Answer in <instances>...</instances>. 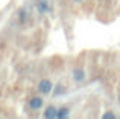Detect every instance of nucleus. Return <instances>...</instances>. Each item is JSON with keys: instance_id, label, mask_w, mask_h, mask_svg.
<instances>
[{"instance_id": "nucleus-1", "label": "nucleus", "mask_w": 120, "mask_h": 119, "mask_svg": "<svg viewBox=\"0 0 120 119\" xmlns=\"http://www.w3.org/2000/svg\"><path fill=\"white\" fill-rule=\"evenodd\" d=\"M37 90L41 93V95H49V93H52V90H53V84H52V81L50 79H41L40 83H38V86H37Z\"/></svg>"}, {"instance_id": "nucleus-2", "label": "nucleus", "mask_w": 120, "mask_h": 119, "mask_svg": "<svg viewBox=\"0 0 120 119\" xmlns=\"http://www.w3.org/2000/svg\"><path fill=\"white\" fill-rule=\"evenodd\" d=\"M27 105H29V108L32 111H37L40 108H43V105H44L43 96H32V98H29L27 99Z\"/></svg>"}, {"instance_id": "nucleus-3", "label": "nucleus", "mask_w": 120, "mask_h": 119, "mask_svg": "<svg viewBox=\"0 0 120 119\" xmlns=\"http://www.w3.org/2000/svg\"><path fill=\"white\" fill-rule=\"evenodd\" d=\"M71 78H73V81H76V83H82V81L85 79V70L82 67H75L73 70H71Z\"/></svg>"}, {"instance_id": "nucleus-4", "label": "nucleus", "mask_w": 120, "mask_h": 119, "mask_svg": "<svg viewBox=\"0 0 120 119\" xmlns=\"http://www.w3.org/2000/svg\"><path fill=\"white\" fill-rule=\"evenodd\" d=\"M37 11H38L40 14H49L50 12L49 2H47V0H38V2H37Z\"/></svg>"}, {"instance_id": "nucleus-5", "label": "nucleus", "mask_w": 120, "mask_h": 119, "mask_svg": "<svg viewBox=\"0 0 120 119\" xmlns=\"http://www.w3.org/2000/svg\"><path fill=\"white\" fill-rule=\"evenodd\" d=\"M56 115H58V108L53 107V105H49V107H46L43 116L46 119H56Z\"/></svg>"}, {"instance_id": "nucleus-6", "label": "nucleus", "mask_w": 120, "mask_h": 119, "mask_svg": "<svg viewBox=\"0 0 120 119\" xmlns=\"http://www.w3.org/2000/svg\"><path fill=\"white\" fill-rule=\"evenodd\" d=\"M70 116V108L68 107H61L58 108V115H56V119H65Z\"/></svg>"}, {"instance_id": "nucleus-7", "label": "nucleus", "mask_w": 120, "mask_h": 119, "mask_svg": "<svg viewBox=\"0 0 120 119\" xmlns=\"http://www.w3.org/2000/svg\"><path fill=\"white\" fill-rule=\"evenodd\" d=\"M29 20V12L27 11H20V21L21 23H26Z\"/></svg>"}, {"instance_id": "nucleus-8", "label": "nucleus", "mask_w": 120, "mask_h": 119, "mask_svg": "<svg viewBox=\"0 0 120 119\" xmlns=\"http://www.w3.org/2000/svg\"><path fill=\"white\" fill-rule=\"evenodd\" d=\"M102 119H116V115L112 111H106V113L102 115Z\"/></svg>"}, {"instance_id": "nucleus-9", "label": "nucleus", "mask_w": 120, "mask_h": 119, "mask_svg": "<svg viewBox=\"0 0 120 119\" xmlns=\"http://www.w3.org/2000/svg\"><path fill=\"white\" fill-rule=\"evenodd\" d=\"M73 2H76V3H81V2H85V0H73Z\"/></svg>"}, {"instance_id": "nucleus-10", "label": "nucleus", "mask_w": 120, "mask_h": 119, "mask_svg": "<svg viewBox=\"0 0 120 119\" xmlns=\"http://www.w3.org/2000/svg\"><path fill=\"white\" fill-rule=\"evenodd\" d=\"M119 104H120V95H119Z\"/></svg>"}]
</instances>
